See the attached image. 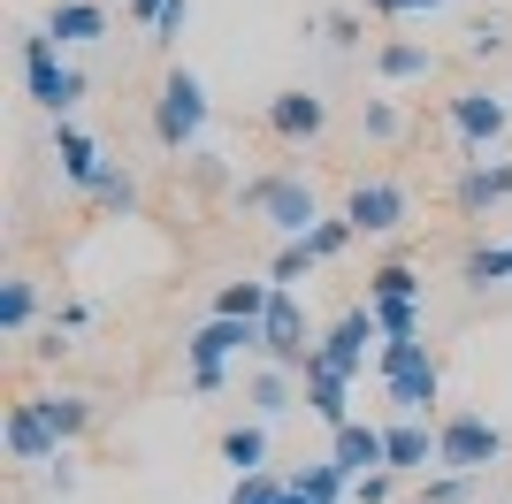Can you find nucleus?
<instances>
[{
	"instance_id": "nucleus-7",
	"label": "nucleus",
	"mask_w": 512,
	"mask_h": 504,
	"mask_svg": "<svg viewBox=\"0 0 512 504\" xmlns=\"http://www.w3.org/2000/svg\"><path fill=\"white\" fill-rule=\"evenodd\" d=\"M375 336H383V329H375V314H367V306H360V314H344L337 329L314 344V367H329V375L352 382V375L367 367V344H375Z\"/></svg>"
},
{
	"instance_id": "nucleus-5",
	"label": "nucleus",
	"mask_w": 512,
	"mask_h": 504,
	"mask_svg": "<svg viewBox=\"0 0 512 504\" xmlns=\"http://www.w3.org/2000/svg\"><path fill=\"white\" fill-rule=\"evenodd\" d=\"M237 199H245L253 214H268V222H276V230L291 237V245H299V237L321 222V214H314V191H306L299 176H253V184L237 191Z\"/></svg>"
},
{
	"instance_id": "nucleus-2",
	"label": "nucleus",
	"mask_w": 512,
	"mask_h": 504,
	"mask_svg": "<svg viewBox=\"0 0 512 504\" xmlns=\"http://www.w3.org/2000/svg\"><path fill=\"white\" fill-rule=\"evenodd\" d=\"M199 130H207V84H199L192 69H169V77H161V100H153V138L169 153H184Z\"/></svg>"
},
{
	"instance_id": "nucleus-23",
	"label": "nucleus",
	"mask_w": 512,
	"mask_h": 504,
	"mask_svg": "<svg viewBox=\"0 0 512 504\" xmlns=\"http://www.w3.org/2000/svg\"><path fill=\"white\" fill-rule=\"evenodd\" d=\"M245 398H253V420H276V413H291V367H260Z\"/></svg>"
},
{
	"instance_id": "nucleus-37",
	"label": "nucleus",
	"mask_w": 512,
	"mask_h": 504,
	"mask_svg": "<svg viewBox=\"0 0 512 504\" xmlns=\"http://www.w3.org/2000/svg\"><path fill=\"white\" fill-rule=\"evenodd\" d=\"M367 138H398V107H390V100L367 107Z\"/></svg>"
},
{
	"instance_id": "nucleus-39",
	"label": "nucleus",
	"mask_w": 512,
	"mask_h": 504,
	"mask_svg": "<svg viewBox=\"0 0 512 504\" xmlns=\"http://www.w3.org/2000/svg\"><path fill=\"white\" fill-rule=\"evenodd\" d=\"M321 31H329L337 46H352V39H360V16H352V8H337V16H321Z\"/></svg>"
},
{
	"instance_id": "nucleus-17",
	"label": "nucleus",
	"mask_w": 512,
	"mask_h": 504,
	"mask_svg": "<svg viewBox=\"0 0 512 504\" xmlns=\"http://www.w3.org/2000/svg\"><path fill=\"white\" fill-rule=\"evenodd\" d=\"M321 115H329V107H321L314 92H276V100H268V130H276V138H314Z\"/></svg>"
},
{
	"instance_id": "nucleus-3",
	"label": "nucleus",
	"mask_w": 512,
	"mask_h": 504,
	"mask_svg": "<svg viewBox=\"0 0 512 504\" xmlns=\"http://www.w3.org/2000/svg\"><path fill=\"white\" fill-rule=\"evenodd\" d=\"M23 77H31V100L46 107V115H54V123H69V107L85 100V69L77 62H62V54H54V39H23Z\"/></svg>"
},
{
	"instance_id": "nucleus-15",
	"label": "nucleus",
	"mask_w": 512,
	"mask_h": 504,
	"mask_svg": "<svg viewBox=\"0 0 512 504\" xmlns=\"http://www.w3.org/2000/svg\"><path fill=\"white\" fill-rule=\"evenodd\" d=\"M100 31H107L100 0H54V8H46V39H62V46H85V39H100Z\"/></svg>"
},
{
	"instance_id": "nucleus-38",
	"label": "nucleus",
	"mask_w": 512,
	"mask_h": 504,
	"mask_svg": "<svg viewBox=\"0 0 512 504\" xmlns=\"http://www.w3.org/2000/svg\"><path fill=\"white\" fill-rule=\"evenodd\" d=\"M100 199H107V207H138V191H130V176H123V168H115V176H107V184H100Z\"/></svg>"
},
{
	"instance_id": "nucleus-9",
	"label": "nucleus",
	"mask_w": 512,
	"mask_h": 504,
	"mask_svg": "<svg viewBox=\"0 0 512 504\" xmlns=\"http://www.w3.org/2000/svg\"><path fill=\"white\" fill-rule=\"evenodd\" d=\"M344 222H352L360 237H383V230H398V222H406V191L375 176V184H360L352 199H344Z\"/></svg>"
},
{
	"instance_id": "nucleus-13",
	"label": "nucleus",
	"mask_w": 512,
	"mask_h": 504,
	"mask_svg": "<svg viewBox=\"0 0 512 504\" xmlns=\"http://www.w3.org/2000/svg\"><path fill=\"white\" fill-rule=\"evenodd\" d=\"M390 474H428L436 466V428L428 420H390Z\"/></svg>"
},
{
	"instance_id": "nucleus-30",
	"label": "nucleus",
	"mask_w": 512,
	"mask_h": 504,
	"mask_svg": "<svg viewBox=\"0 0 512 504\" xmlns=\"http://www.w3.org/2000/svg\"><path fill=\"white\" fill-rule=\"evenodd\" d=\"M31 314H39L31 283H0V329H31Z\"/></svg>"
},
{
	"instance_id": "nucleus-28",
	"label": "nucleus",
	"mask_w": 512,
	"mask_h": 504,
	"mask_svg": "<svg viewBox=\"0 0 512 504\" xmlns=\"http://www.w3.org/2000/svg\"><path fill=\"white\" fill-rule=\"evenodd\" d=\"M352 237H360V230H352L344 214H329V222H314V230H306V245H314V260H337V252L352 245Z\"/></svg>"
},
{
	"instance_id": "nucleus-29",
	"label": "nucleus",
	"mask_w": 512,
	"mask_h": 504,
	"mask_svg": "<svg viewBox=\"0 0 512 504\" xmlns=\"http://www.w3.org/2000/svg\"><path fill=\"white\" fill-rule=\"evenodd\" d=\"M39 413H46V428H54L62 443H69V436H77V428L92 420V413H85V398H39Z\"/></svg>"
},
{
	"instance_id": "nucleus-31",
	"label": "nucleus",
	"mask_w": 512,
	"mask_h": 504,
	"mask_svg": "<svg viewBox=\"0 0 512 504\" xmlns=\"http://www.w3.org/2000/svg\"><path fill=\"white\" fill-rule=\"evenodd\" d=\"M367 314H375L383 344H390V336H421V306H367Z\"/></svg>"
},
{
	"instance_id": "nucleus-35",
	"label": "nucleus",
	"mask_w": 512,
	"mask_h": 504,
	"mask_svg": "<svg viewBox=\"0 0 512 504\" xmlns=\"http://www.w3.org/2000/svg\"><path fill=\"white\" fill-rule=\"evenodd\" d=\"M367 8H375V16H436L444 0H367Z\"/></svg>"
},
{
	"instance_id": "nucleus-33",
	"label": "nucleus",
	"mask_w": 512,
	"mask_h": 504,
	"mask_svg": "<svg viewBox=\"0 0 512 504\" xmlns=\"http://www.w3.org/2000/svg\"><path fill=\"white\" fill-rule=\"evenodd\" d=\"M390 489H398V474H360V482H352V504H390Z\"/></svg>"
},
{
	"instance_id": "nucleus-25",
	"label": "nucleus",
	"mask_w": 512,
	"mask_h": 504,
	"mask_svg": "<svg viewBox=\"0 0 512 504\" xmlns=\"http://www.w3.org/2000/svg\"><path fill=\"white\" fill-rule=\"evenodd\" d=\"M467 283H482V291H490V283H512V245H474L467 252Z\"/></svg>"
},
{
	"instance_id": "nucleus-10",
	"label": "nucleus",
	"mask_w": 512,
	"mask_h": 504,
	"mask_svg": "<svg viewBox=\"0 0 512 504\" xmlns=\"http://www.w3.org/2000/svg\"><path fill=\"white\" fill-rule=\"evenodd\" d=\"M54 161H62V176H69L77 191H100L107 176H115V168L100 161V146H92V138H85L77 123H62V130H54Z\"/></svg>"
},
{
	"instance_id": "nucleus-27",
	"label": "nucleus",
	"mask_w": 512,
	"mask_h": 504,
	"mask_svg": "<svg viewBox=\"0 0 512 504\" xmlns=\"http://www.w3.org/2000/svg\"><path fill=\"white\" fill-rule=\"evenodd\" d=\"M421 359H436V352H428V336H390V344H383V382L406 375V367H421Z\"/></svg>"
},
{
	"instance_id": "nucleus-6",
	"label": "nucleus",
	"mask_w": 512,
	"mask_h": 504,
	"mask_svg": "<svg viewBox=\"0 0 512 504\" xmlns=\"http://www.w3.org/2000/svg\"><path fill=\"white\" fill-rule=\"evenodd\" d=\"M260 352L276 359V367H291V375H306V359H314V344H306V314L299 298L276 283V298H268V314H260Z\"/></svg>"
},
{
	"instance_id": "nucleus-14",
	"label": "nucleus",
	"mask_w": 512,
	"mask_h": 504,
	"mask_svg": "<svg viewBox=\"0 0 512 504\" xmlns=\"http://www.w3.org/2000/svg\"><path fill=\"white\" fill-rule=\"evenodd\" d=\"M383 390H390V405H398V420H428V405H436L444 375H436V359H421V367H406V375H390Z\"/></svg>"
},
{
	"instance_id": "nucleus-32",
	"label": "nucleus",
	"mask_w": 512,
	"mask_h": 504,
	"mask_svg": "<svg viewBox=\"0 0 512 504\" xmlns=\"http://www.w3.org/2000/svg\"><path fill=\"white\" fill-rule=\"evenodd\" d=\"M306 268H314V245H306V237H299V245H283V252H276V283H283V291H291V283H299Z\"/></svg>"
},
{
	"instance_id": "nucleus-8",
	"label": "nucleus",
	"mask_w": 512,
	"mask_h": 504,
	"mask_svg": "<svg viewBox=\"0 0 512 504\" xmlns=\"http://www.w3.org/2000/svg\"><path fill=\"white\" fill-rule=\"evenodd\" d=\"M329 459L360 482V474H390V436L375 428V420H344L337 436H329Z\"/></svg>"
},
{
	"instance_id": "nucleus-40",
	"label": "nucleus",
	"mask_w": 512,
	"mask_h": 504,
	"mask_svg": "<svg viewBox=\"0 0 512 504\" xmlns=\"http://www.w3.org/2000/svg\"><path fill=\"white\" fill-rule=\"evenodd\" d=\"M85 321H92V306H85V298H69L62 321H54V344H62V329H85Z\"/></svg>"
},
{
	"instance_id": "nucleus-36",
	"label": "nucleus",
	"mask_w": 512,
	"mask_h": 504,
	"mask_svg": "<svg viewBox=\"0 0 512 504\" xmlns=\"http://www.w3.org/2000/svg\"><path fill=\"white\" fill-rule=\"evenodd\" d=\"M184 23H192V0H169V8H161V16H153V31H161V39H176V31H184Z\"/></svg>"
},
{
	"instance_id": "nucleus-21",
	"label": "nucleus",
	"mask_w": 512,
	"mask_h": 504,
	"mask_svg": "<svg viewBox=\"0 0 512 504\" xmlns=\"http://www.w3.org/2000/svg\"><path fill=\"white\" fill-rule=\"evenodd\" d=\"M268 298H276V283H222V291H214V314L222 321H260Z\"/></svg>"
},
{
	"instance_id": "nucleus-41",
	"label": "nucleus",
	"mask_w": 512,
	"mask_h": 504,
	"mask_svg": "<svg viewBox=\"0 0 512 504\" xmlns=\"http://www.w3.org/2000/svg\"><path fill=\"white\" fill-rule=\"evenodd\" d=\"M283 504H306V497H299V489H283Z\"/></svg>"
},
{
	"instance_id": "nucleus-12",
	"label": "nucleus",
	"mask_w": 512,
	"mask_h": 504,
	"mask_svg": "<svg viewBox=\"0 0 512 504\" xmlns=\"http://www.w3.org/2000/svg\"><path fill=\"white\" fill-rule=\"evenodd\" d=\"M306 413H314L321 428L337 436L344 420H352V382H344V375H329V367H314V359H306Z\"/></svg>"
},
{
	"instance_id": "nucleus-26",
	"label": "nucleus",
	"mask_w": 512,
	"mask_h": 504,
	"mask_svg": "<svg viewBox=\"0 0 512 504\" xmlns=\"http://www.w3.org/2000/svg\"><path fill=\"white\" fill-rule=\"evenodd\" d=\"M283 489H291V474H237L230 504H283Z\"/></svg>"
},
{
	"instance_id": "nucleus-22",
	"label": "nucleus",
	"mask_w": 512,
	"mask_h": 504,
	"mask_svg": "<svg viewBox=\"0 0 512 504\" xmlns=\"http://www.w3.org/2000/svg\"><path fill=\"white\" fill-rule=\"evenodd\" d=\"M291 489H299L306 504H337V497H352V474H344L337 459H321V466H306V474H291Z\"/></svg>"
},
{
	"instance_id": "nucleus-20",
	"label": "nucleus",
	"mask_w": 512,
	"mask_h": 504,
	"mask_svg": "<svg viewBox=\"0 0 512 504\" xmlns=\"http://www.w3.org/2000/svg\"><path fill=\"white\" fill-rule=\"evenodd\" d=\"M222 459H230L237 474H268V420H245V428H230V436H222Z\"/></svg>"
},
{
	"instance_id": "nucleus-4",
	"label": "nucleus",
	"mask_w": 512,
	"mask_h": 504,
	"mask_svg": "<svg viewBox=\"0 0 512 504\" xmlns=\"http://www.w3.org/2000/svg\"><path fill=\"white\" fill-rule=\"evenodd\" d=\"M237 352H260V321H222V314H214L207 329H192V344H184V359H192V390H222V367H230Z\"/></svg>"
},
{
	"instance_id": "nucleus-1",
	"label": "nucleus",
	"mask_w": 512,
	"mask_h": 504,
	"mask_svg": "<svg viewBox=\"0 0 512 504\" xmlns=\"http://www.w3.org/2000/svg\"><path fill=\"white\" fill-rule=\"evenodd\" d=\"M497 451H505V428H497L490 413H474V405H459V413L436 420V474H482V466H497Z\"/></svg>"
},
{
	"instance_id": "nucleus-16",
	"label": "nucleus",
	"mask_w": 512,
	"mask_h": 504,
	"mask_svg": "<svg viewBox=\"0 0 512 504\" xmlns=\"http://www.w3.org/2000/svg\"><path fill=\"white\" fill-rule=\"evenodd\" d=\"M8 451H16V459H54V451H62V436L46 428L39 398H31V405H8Z\"/></svg>"
},
{
	"instance_id": "nucleus-19",
	"label": "nucleus",
	"mask_w": 512,
	"mask_h": 504,
	"mask_svg": "<svg viewBox=\"0 0 512 504\" xmlns=\"http://www.w3.org/2000/svg\"><path fill=\"white\" fill-rule=\"evenodd\" d=\"M497 199H512V161H474L459 184V207H497Z\"/></svg>"
},
{
	"instance_id": "nucleus-24",
	"label": "nucleus",
	"mask_w": 512,
	"mask_h": 504,
	"mask_svg": "<svg viewBox=\"0 0 512 504\" xmlns=\"http://www.w3.org/2000/svg\"><path fill=\"white\" fill-rule=\"evenodd\" d=\"M375 69H383V77H428V69H436V54H428V46H413V39H390L383 54H375Z\"/></svg>"
},
{
	"instance_id": "nucleus-18",
	"label": "nucleus",
	"mask_w": 512,
	"mask_h": 504,
	"mask_svg": "<svg viewBox=\"0 0 512 504\" xmlns=\"http://www.w3.org/2000/svg\"><path fill=\"white\" fill-rule=\"evenodd\" d=\"M367 306H421V275L406 260H383V268L367 275Z\"/></svg>"
},
{
	"instance_id": "nucleus-34",
	"label": "nucleus",
	"mask_w": 512,
	"mask_h": 504,
	"mask_svg": "<svg viewBox=\"0 0 512 504\" xmlns=\"http://www.w3.org/2000/svg\"><path fill=\"white\" fill-rule=\"evenodd\" d=\"M467 497V474H436V482L421 489V504H459Z\"/></svg>"
},
{
	"instance_id": "nucleus-11",
	"label": "nucleus",
	"mask_w": 512,
	"mask_h": 504,
	"mask_svg": "<svg viewBox=\"0 0 512 504\" xmlns=\"http://www.w3.org/2000/svg\"><path fill=\"white\" fill-rule=\"evenodd\" d=\"M451 130H459L467 146L505 138V100H497V92H459V100H451Z\"/></svg>"
}]
</instances>
